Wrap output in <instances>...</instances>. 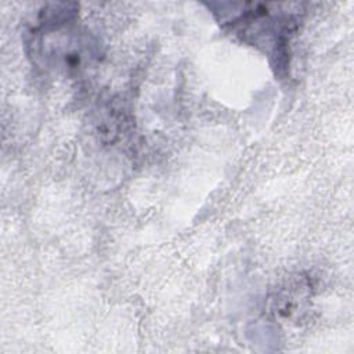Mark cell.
Returning <instances> with one entry per match:
<instances>
[{
	"label": "cell",
	"instance_id": "1",
	"mask_svg": "<svg viewBox=\"0 0 354 354\" xmlns=\"http://www.w3.org/2000/svg\"><path fill=\"white\" fill-rule=\"evenodd\" d=\"M77 17L75 3H51L40 10L26 41L32 64L43 71L75 76L97 59L98 43Z\"/></svg>",
	"mask_w": 354,
	"mask_h": 354
},
{
	"label": "cell",
	"instance_id": "2",
	"mask_svg": "<svg viewBox=\"0 0 354 354\" xmlns=\"http://www.w3.org/2000/svg\"><path fill=\"white\" fill-rule=\"evenodd\" d=\"M209 7L223 28L263 50L275 73L285 76L299 10L289 11L286 3H210Z\"/></svg>",
	"mask_w": 354,
	"mask_h": 354
},
{
	"label": "cell",
	"instance_id": "3",
	"mask_svg": "<svg viewBox=\"0 0 354 354\" xmlns=\"http://www.w3.org/2000/svg\"><path fill=\"white\" fill-rule=\"evenodd\" d=\"M313 283L301 274L289 277L268 297L267 311L278 321L299 322L310 308Z\"/></svg>",
	"mask_w": 354,
	"mask_h": 354
}]
</instances>
